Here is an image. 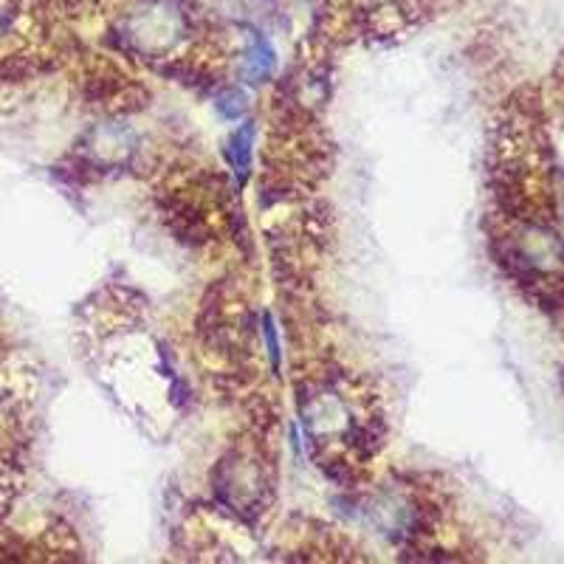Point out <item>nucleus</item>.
<instances>
[{"instance_id":"obj_5","label":"nucleus","mask_w":564,"mask_h":564,"mask_svg":"<svg viewBox=\"0 0 564 564\" xmlns=\"http://www.w3.org/2000/svg\"><path fill=\"white\" fill-rule=\"evenodd\" d=\"M6 500H9V474H6V466L0 463V511H3Z\"/></svg>"},{"instance_id":"obj_4","label":"nucleus","mask_w":564,"mask_h":564,"mask_svg":"<svg viewBox=\"0 0 564 564\" xmlns=\"http://www.w3.org/2000/svg\"><path fill=\"white\" fill-rule=\"evenodd\" d=\"M263 333H266L268 356H271V361H274V367H280V342H277V333H274V325H271V316H266Z\"/></svg>"},{"instance_id":"obj_2","label":"nucleus","mask_w":564,"mask_h":564,"mask_svg":"<svg viewBox=\"0 0 564 564\" xmlns=\"http://www.w3.org/2000/svg\"><path fill=\"white\" fill-rule=\"evenodd\" d=\"M251 144H254V127L243 125L240 130L232 133L229 147H226V156H229V164H232V170H235L240 187H243V184H246V178H249Z\"/></svg>"},{"instance_id":"obj_3","label":"nucleus","mask_w":564,"mask_h":564,"mask_svg":"<svg viewBox=\"0 0 564 564\" xmlns=\"http://www.w3.org/2000/svg\"><path fill=\"white\" fill-rule=\"evenodd\" d=\"M12 26H15V9H12L9 0H0V43L9 37Z\"/></svg>"},{"instance_id":"obj_1","label":"nucleus","mask_w":564,"mask_h":564,"mask_svg":"<svg viewBox=\"0 0 564 564\" xmlns=\"http://www.w3.org/2000/svg\"><path fill=\"white\" fill-rule=\"evenodd\" d=\"M274 65H277V57H274L271 43L263 34L249 32V48L243 54V74L249 77V82H263L266 77H271Z\"/></svg>"}]
</instances>
